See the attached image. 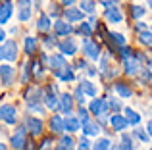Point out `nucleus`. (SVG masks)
I'll list each match as a JSON object with an SVG mask.
<instances>
[{"mask_svg": "<svg viewBox=\"0 0 152 150\" xmlns=\"http://www.w3.org/2000/svg\"><path fill=\"white\" fill-rule=\"evenodd\" d=\"M89 112H91V116L98 117L100 123H106V117L112 116L110 108H108V100H104V98H93L89 104Z\"/></svg>", "mask_w": 152, "mask_h": 150, "instance_id": "nucleus-1", "label": "nucleus"}, {"mask_svg": "<svg viewBox=\"0 0 152 150\" xmlns=\"http://www.w3.org/2000/svg\"><path fill=\"white\" fill-rule=\"evenodd\" d=\"M23 100H25L27 106L41 104V102L45 100V90H42L39 85H29L25 90H23Z\"/></svg>", "mask_w": 152, "mask_h": 150, "instance_id": "nucleus-2", "label": "nucleus"}, {"mask_svg": "<svg viewBox=\"0 0 152 150\" xmlns=\"http://www.w3.org/2000/svg\"><path fill=\"white\" fill-rule=\"evenodd\" d=\"M81 48H83V56L89 58V60H93V62H96V60H100V58H102L100 44H98L96 41H93V39H85Z\"/></svg>", "mask_w": 152, "mask_h": 150, "instance_id": "nucleus-3", "label": "nucleus"}, {"mask_svg": "<svg viewBox=\"0 0 152 150\" xmlns=\"http://www.w3.org/2000/svg\"><path fill=\"white\" fill-rule=\"evenodd\" d=\"M18 44L15 41H10L8 39L6 42H2V48H0V56H2V62L4 64H10V62H15L18 60Z\"/></svg>", "mask_w": 152, "mask_h": 150, "instance_id": "nucleus-4", "label": "nucleus"}, {"mask_svg": "<svg viewBox=\"0 0 152 150\" xmlns=\"http://www.w3.org/2000/svg\"><path fill=\"white\" fill-rule=\"evenodd\" d=\"M25 129H27V133H29L31 137H41L42 135V129H45V121L41 119V117H37V116H27L25 117Z\"/></svg>", "mask_w": 152, "mask_h": 150, "instance_id": "nucleus-5", "label": "nucleus"}, {"mask_svg": "<svg viewBox=\"0 0 152 150\" xmlns=\"http://www.w3.org/2000/svg\"><path fill=\"white\" fill-rule=\"evenodd\" d=\"M27 129L25 125H21V127H18L14 131V135L10 137V146L14 150H25L27 148Z\"/></svg>", "mask_w": 152, "mask_h": 150, "instance_id": "nucleus-6", "label": "nucleus"}, {"mask_svg": "<svg viewBox=\"0 0 152 150\" xmlns=\"http://www.w3.org/2000/svg\"><path fill=\"white\" fill-rule=\"evenodd\" d=\"M45 108L46 110H58L60 108V94H56V85L48 87L45 90Z\"/></svg>", "mask_w": 152, "mask_h": 150, "instance_id": "nucleus-7", "label": "nucleus"}, {"mask_svg": "<svg viewBox=\"0 0 152 150\" xmlns=\"http://www.w3.org/2000/svg\"><path fill=\"white\" fill-rule=\"evenodd\" d=\"M0 116H2V123L14 125L15 121H18V110H15V106L6 104V102H4L2 108H0Z\"/></svg>", "mask_w": 152, "mask_h": 150, "instance_id": "nucleus-8", "label": "nucleus"}, {"mask_svg": "<svg viewBox=\"0 0 152 150\" xmlns=\"http://www.w3.org/2000/svg\"><path fill=\"white\" fill-rule=\"evenodd\" d=\"M31 8H33L31 0H18V19H19V23H25V21L31 19Z\"/></svg>", "mask_w": 152, "mask_h": 150, "instance_id": "nucleus-9", "label": "nucleus"}, {"mask_svg": "<svg viewBox=\"0 0 152 150\" xmlns=\"http://www.w3.org/2000/svg\"><path fill=\"white\" fill-rule=\"evenodd\" d=\"M58 48H60V54H64V56H75L77 54V42H75V39L67 37L58 42Z\"/></svg>", "mask_w": 152, "mask_h": 150, "instance_id": "nucleus-10", "label": "nucleus"}, {"mask_svg": "<svg viewBox=\"0 0 152 150\" xmlns=\"http://www.w3.org/2000/svg\"><path fill=\"white\" fill-rule=\"evenodd\" d=\"M48 127L54 135H64L66 133V117L62 116H50V121H48Z\"/></svg>", "mask_w": 152, "mask_h": 150, "instance_id": "nucleus-11", "label": "nucleus"}, {"mask_svg": "<svg viewBox=\"0 0 152 150\" xmlns=\"http://www.w3.org/2000/svg\"><path fill=\"white\" fill-rule=\"evenodd\" d=\"M14 79H15V71L10 64H2L0 68V81H2L4 87H12L14 85Z\"/></svg>", "mask_w": 152, "mask_h": 150, "instance_id": "nucleus-12", "label": "nucleus"}, {"mask_svg": "<svg viewBox=\"0 0 152 150\" xmlns=\"http://www.w3.org/2000/svg\"><path fill=\"white\" fill-rule=\"evenodd\" d=\"M73 102H75L73 94H69V92H62L60 94V110L66 114V117L71 116V112H73Z\"/></svg>", "mask_w": 152, "mask_h": 150, "instance_id": "nucleus-13", "label": "nucleus"}, {"mask_svg": "<svg viewBox=\"0 0 152 150\" xmlns=\"http://www.w3.org/2000/svg\"><path fill=\"white\" fill-rule=\"evenodd\" d=\"M104 17H106L108 23H121L123 21V12H121V8L112 6V8L104 10Z\"/></svg>", "mask_w": 152, "mask_h": 150, "instance_id": "nucleus-14", "label": "nucleus"}, {"mask_svg": "<svg viewBox=\"0 0 152 150\" xmlns=\"http://www.w3.org/2000/svg\"><path fill=\"white\" fill-rule=\"evenodd\" d=\"M67 68V62H66V56L64 54H52L48 58V69H52V73L54 71H60V69Z\"/></svg>", "mask_w": 152, "mask_h": 150, "instance_id": "nucleus-15", "label": "nucleus"}, {"mask_svg": "<svg viewBox=\"0 0 152 150\" xmlns=\"http://www.w3.org/2000/svg\"><path fill=\"white\" fill-rule=\"evenodd\" d=\"M127 119H125V116H119V114H112L110 116V127L114 129L115 133H123L127 129Z\"/></svg>", "mask_w": 152, "mask_h": 150, "instance_id": "nucleus-16", "label": "nucleus"}, {"mask_svg": "<svg viewBox=\"0 0 152 150\" xmlns=\"http://www.w3.org/2000/svg\"><path fill=\"white\" fill-rule=\"evenodd\" d=\"M141 62L137 60V58H131V60H125L123 62V71H125V75H129V77H135V75L141 73Z\"/></svg>", "mask_w": 152, "mask_h": 150, "instance_id": "nucleus-17", "label": "nucleus"}, {"mask_svg": "<svg viewBox=\"0 0 152 150\" xmlns=\"http://www.w3.org/2000/svg\"><path fill=\"white\" fill-rule=\"evenodd\" d=\"M83 10L81 8H66L64 10V17H66V21L67 23H79V21H83Z\"/></svg>", "mask_w": 152, "mask_h": 150, "instance_id": "nucleus-18", "label": "nucleus"}, {"mask_svg": "<svg viewBox=\"0 0 152 150\" xmlns=\"http://www.w3.org/2000/svg\"><path fill=\"white\" fill-rule=\"evenodd\" d=\"M54 33L58 35V37H67V35L73 33V27H71V23H67L66 19H56L54 21Z\"/></svg>", "mask_w": 152, "mask_h": 150, "instance_id": "nucleus-19", "label": "nucleus"}, {"mask_svg": "<svg viewBox=\"0 0 152 150\" xmlns=\"http://www.w3.org/2000/svg\"><path fill=\"white\" fill-rule=\"evenodd\" d=\"M102 131V123L91 119L87 125H83V137H98Z\"/></svg>", "mask_w": 152, "mask_h": 150, "instance_id": "nucleus-20", "label": "nucleus"}, {"mask_svg": "<svg viewBox=\"0 0 152 150\" xmlns=\"http://www.w3.org/2000/svg\"><path fill=\"white\" fill-rule=\"evenodd\" d=\"M37 48H39V39L27 35V37L23 39V52H25L27 56H33V54L37 52Z\"/></svg>", "mask_w": 152, "mask_h": 150, "instance_id": "nucleus-21", "label": "nucleus"}, {"mask_svg": "<svg viewBox=\"0 0 152 150\" xmlns=\"http://www.w3.org/2000/svg\"><path fill=\"white\" fill-rule=\"evenodd\" d=\"M52 17L48 14H41L37 19V31H41V33H48V31L52 29Z\"/></svg>", "mask_w": 152, "mask_h": 150, "instance_id": "nucleus-22", "label": "nucleus"}, {"mask_svg": "<svg viewBox=\"0 0 152 150\" xmlns=\"http://www.w3.org/2000/svg\"><path fill=\"white\" fill-rule=\"evenodd\" d=\"M12 12H14V4H12L10 0H4L2 8H0V23H2V25H6V23L10 21Z\"/></svg>", "mask_w": 152, "mask_h": 150, "instance_id": "nucleus-23", "label": "nucleus"}, {"mask_svg": "<svg viewBox=\"0 0 152 150\" xmlns=\"http://www.w3.org/2000/svg\"><path fill=\"white\" fill-rule=\"evenodd\" d=\"M79 87L83 89V92H85L87 96H91V98H96V94H98V87L94 85L93 81H89V79H81Z\"/></svg>", "mask_w": 152, "mask_h": 150, "instance_id": "nucleus-24", "label": "nucleus"}, {"mask_svg": "<svg viewBox=\"0 0 152 150\" xmlns=\"http://www.w3.org/2000/svg\"><path fill=\"white\" fill-rule=\"evenodd\" d=\"M114 90L121 98H131V96H133V89H131L127 83H123V81H115L114 83Z\"/></svg>", "mask_w": 152, "mask_h": 150, "instance_id": "nucleus-25", "label": "nucleus"}, {"mask_svg": "<svg viewBox=\"0 0 152 150\" xmlns=\"http://www.w3.org/2000/svg\"><path fill=\"white\" fill-rule=\"evenodd\" d=\"M56 79H60V81H64V83H71L75 79V73H73V68H64V69H60V71H54L52 73Z\"/></svg>", "mask_w": 152, "mask_h": 150, "instance_id": "nucleus-26", "label": "nucleus"}, {"mask_svg": "<svg viewBox=\"0 0 152 150\" xmlns=\"http://www.w3.org/2000/svg\"><path fill=\"white\" fill-rule=\"evenodd\" d=\"M81 119L79 117H75V116H67L66 117V131L69 133V135H73V133H77L79 129H81Z\"/></svg>", "mask_w": 152, "mask_h": 150, "instance_id": "nucleus-27", "label": "nucleus"}, {"mask_svg": "<svg viewBox=\"0 0 152 150\" xmlns=\"http://www.w3.org/2000/svg\"><path fill=\"white\" fill-rule=\"evenodd\" d=\"M123 116H125V119H127L129 125H139L141 123V114L135 112L133 108H125L123 110Z\"/></svg>", "mask_w": 152, "mask_h": 150, "instance_id": "nucleus-28", "label": "nucleus"}, {"mask_svg": "<svg viewBox=\"0 0 152 150\" xmlns=\"http://www.w3.org/2000/svg\"><path fill=\"white\" fill-rule=\"evenodd\" d=\"M129 14H131V17H133V19L141 21V19L146 15V8L141 6V4H133V6H129Z\"/></svg>", "mask_w": 152, "mask_h": 150, "instance_id": "nucleus-29", "label": "nucleus"}, {"mask_svg": "<svg viewBox=\"0 0 152 150\" xmlns=\"http://www.w3.org/2000/svg\"><path fill=\"white\" fill-rule=\"evenodd\" d=\"M93 146H94V150H112L114 144H112V141L108 139V137H98Z\"/></svg>", "mask_w": 152, "mask_h": 150, "instance_id": "nucleus-30", "label": "nucleus"}, {"mask_svg": "<svg viewBox=\"0 0 152 150\" xmlns=\"http://www.w3.org/2000/svg\"><path fill=\"white\" fill-rule=\"evenodd\" d=\"M108 37H110V41L114 42V46H115L118 50L123 48V46H127V41H125V37H123L121 33H110Z\"/></svg>", "mask_w": 152, "mask_h": 150, "instance_id": "nucleus-31", "label": "nucleus"}, {"mask_svg": "<svg viewBox=\"0 0 152 150\" xmlns=\"http://www.w3.org/2000/svg\"><path fill=\"white\" fill-rule=\"evenodd\" d=\"M93 29H94V27H93V25H91V23H89V21H83V23H81V25H79V27H77V33H79V35H81V37H83V39H91V35H93Z\"/></svg>", "mask_w": 152, "mask_h": 150, "instance_id": "nucleus-32", "label": "nucleus"}, {"mask_svg": "<svg viewBox=\"0 0 152 150\" xmlns=\"http://www.w3.org/2000/svg\"><path fill=\"white\" fill-rule=\"evenodd\" d=\"M73 146H75L73 137H62V139H60V143H58V148H56V150H73Z\"/></svg>", "mask_w": 152, "mask_h": 150, "instance_id": "nucleus-33", "label": "nucleus"}, {"mask_svg": "<svg viewBox=\"0 0 152 150\" xmlns=\"http://www.w3.org/2000/svg\"><path fill=\"white\" fill-rule=\"evenodd\" d=\"M31 68H33V77L35 79H39V81H41L42 77H45V68H42V62L41 60H37V62H33V64H31Z\"/></svg>", "mask_w": 152, "mask_h": 150, "instance_id": "nucleus-34", "label": "nucleus"}, {"mask_svg": "<svg viewBox=\"0 0 152 150\" xmlns=\"http://www.w3.org/2000/svg\"><path fill=\"white\" fill-rule=\"evenodd\" d=\"M94 6H96V2L94 0H81L79 2V8L83 10V14H94Z\"/></svg>", "mask_w": 152, "mask_h": 150, "instance_id": "nucleus-35", "label": "nucleus"}, {"mask_svg": "<svg viewBox=\"0 0 152 150\" xmlns=\"http://www.w3.org/2000/svg\"><path fill=\"white\" fill-rule=\"evenodd\" d=\"M118 148L119 150H133V139H131L129 135H125V133H123V135H121V141H119V144H118Z\"/></svg>", "mask_w": 152, "mask_h": 150, "instance_id": "nucleus-36", "label": "nucleus"}, {"mask_svg": "<svg viewBox=\"0 0 152 150\" xmlns=\"http://www.w3.org/2000/svg\"><path fill=\"white\" fill-rule=\"evenodd\" d=\"M77 116H79V119H81V123L83 125H87V123H89V121H91V112H89V110H87V108H83V106H79V108H77Z\"/></svg>", "mask_w": 152, "mask_h": 150, "instance_id": "nucleus-37", "label": "nucleus"}, {"mask_svg": "<svg viewBox=\"0 0 152 150\" xmlns=\"http://www.w3.org/2000/svg\"><path fill=\"white\" fill-rule=\"evenodd\" d=\"M139 42L142 46H152V33L150 31H145V33L139 35Z\"/></svg>", "mask_w": 152, "mask_h": 150, "instance_id": "nucleus-38", "label": "nucleus"}, {"mask_svg": "<svg viewBox=\"0 0 152 150\" xmlns=\"http://www.w3.org/2000/svg\"><path fill=\"white\" fill-rule=\"evenodd\" d=\"M29 62H25V64H23V69H21V75H19V79H21V83L23 85H27V83H29V79H31V73H29Z\"/></svg>", "mask_w": 152, "mask_h": 150, "instance_id": "nucleus-39", "label": "nucleus"}, {"mask_svg": "<svg viewBox=\"0 0 152 150\" xmlns=\"http://www.w3.org/2000/svg\"><path fill=\"white\" fill-rule=\"evenodd\" d=\"M133 56H135V52L129 48V46H123V48H119V58H121V62H125V60H131Z\"/></svg>", "mask_w": 152, "mask_h": 150, "instance_id": "nucleus-40", "label": "nucleus"}, {"mask_svg": "<svg viewBox=\"0 0 152 150\" xmlns=\"http://www.w3.org/2000/svg\"><path fill=\"white\" fill-rule=\"evenodd\" d=\"M85 96H87V94L83 92V89H81V87H77V89L73 90V98H75V102H77L79 106H83V104H85Z\"/></svg>", "mask_w": 152, "mask_h": 150, "instance_id": "nucleus-41", "label": "nucleus"}, {"mask_svg": "<svg viewBox=\"0 0 152 150\" xmlns=\"http://www.w3.org/2000/svg\"><path fill=\"white\" fill-rule=\"evenodd\" d=\"M133 135L137 137L141 143H148V139H150V135H148V133H145V129H135Z\"/></svg>", "mask_w": 152, "mask_h": 150, "instance_id": "nucleus-42", "label": "nucleus"}, {"mask_svg": "<svg viewBox=\"0 0 152 150\" xmlns=\"http://www.w3.org/2000/svg\"><path fill=\"white\" fill-rule=\"evenodd\" d=\"M108 108L114 110V114H115L118 110H121V102H119L118 98H108Z\"/></svg>", "mask_w": 152, "mask_h": 150, "instance_id": "nucleus-43", "label": "nucleus"}, {"mask_svg": "<svg viewBox=\"0 0 152 150\" xmlns=\"http://www.w3.org/2000/svg\"><path fill=\"white\" fill-rule=\"evenodd\" d=\"M42 46H45L46 50H50V48H54V46H58V42H56L54 37H45V41H42Z\"/></svg>", "mask_w": 152, "mask_h": 150, "instance_id": "nucleus-44", "label": "nucleus"}, {"mask_svg": "<svg viewBox=\"0 0 152 150\" xmlns=\"http://www.w3.org/2000/svg\"><path fill=\"white\" fill-rule=\"evenodd\" d=\"M29 108V112H33V114H45L46 112V108H42L41 104H31V106H27Z\"/></svg>", "mask_w": 152, "mask_h": 150, "instance_id": "nucleus-45", "label": "nucleus"}, {"mask_svg": "<svg viewBox=\"0 0 152 150\" xmlns=\"http://www.w3.org/2000/svg\"><path fill=\"white\" fill-rule=\"evenodd\" d=\"M100 6H104V8H112V6H118V2L119 0H96Z\"/></svg>", "mask_w": 152, "mask_h": 150, "instance_id": "nucleus-46", "label": "nucleus"}, {"mask_svg": "<svg viewBox=\"0 0 152 150\" xmlns=\"http://www.w3.org/2000/svg\"><path fill=\"white\" fill-rule=\"evenodd\" d=\"M60 14H64V12H60V8L56 6V4H52L50 10H48V15H50V17H58Z\"/></svg>", "mask_w": 152, "mask_h": 150, "instance_id": "nucleus-47", "label": "nucleus"}, {"mask_svg": "<svg viewBox=\"0 0 152 150\" xmlns=\"http://www.w3.org/2000/svg\"><path fill=\"white\" fill-rule=\"evenodd\" d=\"M139 75H141V79H145V81H150V79H152V75H150V69H148V68H146V69L142 68Z\"/></svg>", "mask_w": 152, "mask_h": 150, "instance_id": "nucleus-48", "label": "nucleus"}, {"mask_svg": "<svg viewBox=\"0 0 152 150\" xmlns=\"http://www.w3.org/2000/svg\"><path fill=\"white\" fill-rule=\"evenodd\" d=\"M135 31H137L139 35L145 33V31H146V23H145V21H137V25H135Z\"/></svg>", "mask_w": 152, "mask_h": 150, "instance_id": "nucleus-49", "label": "nucleus"}, {"mask_svg": "<svg viewBox=\"0 0 152 150\" xmlns=\"http://www.w3.org/2000/svg\"><path fill=\"white\" fill-rule=\"evenodd\" d=\"M85 73L89 75V77H94V75H98V69H96V68H93V66H89V68L85 69Z\"/></svg>", "mask_w": 152, "mask_h": 150, "instance_id": "nucleus-50", "label": "nucleus"}, {"mask_svg": "<svg viewBox=\"0 0 152 150\" xmlns=\"http://www.w3.org/2000/svg\"><path fill=\"white\" fill-rule=\"evenodd\" d=\"M79 146L91 148V143H89V139H87V137H81V139H79Z\"/></svg>", "mask_w": 152, "mask_h": 150, "instance_id": "nucleus-51", "label": "nucleus"}, {"mask_svg": "<svg viewBox=\"0 0 152 150\" xmlns=\"http://www.w3.org/2000/svg\"><path fill=\"white\" fill-rule=\"evenodd\" d=\"M75 68H77V69H87L89 66H87L85 60H77V62H75Z\"/></svg>", "mask_w": 152, "mask_h": 150, "instance_id": "nucleus-52", "label": "nucleus"}, {"mask_svg": "<svg viewBox=\"0 0 152 150\" xmlns=\"http://www.w3.org/2000/svg\"><path fill=\"white\" fill-rule=\"evenodd\" d=\"M60 2H62V4H64V6H67V8H71V6H73V2H75V0H60Z\"/></svg>", "mask_w": 152, "mask_h": 150, "instance_id": "nucleus-53", "label": "nucleus"}, {"mask_svg": "<svg viewBox=\"0 0 152 150\" xmlns=\"http://www.w3.org/2000/svg\"><path fill=\"white\" fill-rule=\"evenodd\" d=\"M0 41H2V42H6V41H8V37H6V31H4V29L0 31Z\"/></svg>", "mask_w": 152, "mask_h": 150, "instance_id": "nucleus-54", "label": "nucleus"}, {"mask_svg": "<svg viewBox=\"0 0 152 150\" xmlns=\"http://www.w3.org/2000/svg\"><path fill=\"white\" fill-rule=\"evenodd\" d=\"M146 133H148V135L152 137V119L148 121V125H146Z\"/></svg>", "mask_w": 152, "mask_h": 150, "instance_id": "nucleus-55", "label": "nucleus"}, {"mask_svg": "<svg viewBox=\"0 0 152 150\" xmlns=\"http://www.w3.org/2000/svg\"><path fill=\"white\" fill-rule=\"evenodd\" d=\"M0 150H8V146H6V143H2V144H0Z\"/></svg>", "mask_w": 152, "mask_h": 150, "instance_id": "nucleus-56", "label": "nucleus"}, {"mask_svg": "<svg viewBox=\"0 0 152 150\" xmlns=\"http://www.w3.org/2000/svg\"><path fill=\"white\" fill-rule=\"evenodd\" d=\"M146 6H148L150 10H152V0H146Z\"/></svg>", "mask_w": 152, "mask_h": 150, "instance_id": "nucleus-57", "label": "nucleus"}, {"mask_svg": "<svg viewBox=\"0 0 152 150\" xmlns=\"http://www.w3.org/2000/svg\"><path fill=\"white\" fill-rule=\"evenodd\" d=\"M77 150H91V148H85V146H79Z\"/></svg>", "mask_w": 152, "mask_h": 150, "instance_id": "nucleus-58", "label": "nucleus"}, {"mask_svg": "<svg viewBox=\"0 0 152 150\" xmlns=\"http://www.w3.org/2000/svg\"><path fill=\"white\" fill-rule=\"evenodd\" d=\"M148 69H152V60H150V62H148Z\"/></svg>", "mask_w": 152, "mask_h": 150, "instance_id": "nucleus-59", "label": "nucleus"}, {"mask_svg": "<svg viewBox=\"0 0 152 150\" xmlns=\"http://www.w3.org/2000/svg\"><path fill=\"white\" fill-rule=\"evenodd\" d=\"M112 150H119V148H118V146H114V148H112Z\"/></svg>", "mask_w": 152, "mask_h": 150, "instance_id": "nucleus-60", "label": "nucleus"}, {"mask_svg": "<svg viewBox=\"0 0 152 150\" xmlns=\"http://www.w3.org/2000/svg\"><path fill=\"white\" fill-rule=\"evenodd\" d=\"M150 150H152V146H150Z\"/></svg>", "mask_w": 152, "mask_h": 150, "instance_id": "nucleus-61", "label": "nucleus"}]
</instances>
